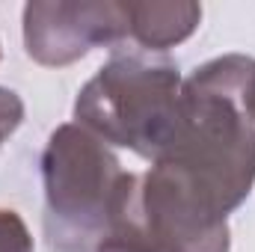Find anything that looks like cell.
Segmentation results:
<instances>
[{"label":"cell","instance_id":"cell-4","mask_svg":"<svg viewBox=\"0 0 255 252\" xmlns=\"http://www.w3.org/2000/svg\"><path fill=\"white\" fill-rule=\"evenodd\" d=\"M128 42L125 0H36L24 6V48L39 65L63 68L95 48Z\"/></svg>","mask_w":255,"mask_h":252},{"label":"cell","instance_id":"cell-2","mask_svg":"<svg viewBox=\"0 0 255 252\" xmlns=\"http://www.w3.org/2000/svg\"><path fill=\"white\" fill-rule=\"evenodd\" d=\"M181 86L178 65L163 54L116 51L77 92L74 122L154 163L175 133Z\"/></svg>","mask_w":255,"mask_h":252},{"label":"cell","instance_id":"cell-5","mask_svg":"<svg viewBox=\"0 0 255 252\" xmlns=\"http://www.w3.org/2000/svg\"><path fill=\"white\" fill-rule=\"evenodd\" d=\"M128 42L139 51L163 54L184 39H190L202 21V6L190 0H145V3H125Z\"/></svg>","mask_w":255,"mask_h":252},{"label":"cell","instance_id":"cell-7","mask_svg":"<svg viewBox=\"0 0 255 252\" xmlns=\"http://www.w3.org/2000/svg\"><path fill=\"white\" fill-rule=\"evenodd\" d=\"M21 119H24V101L18 98V92L0 86V145L15 133Z\"/></svg>","mask_w":255,"mask_h":252},{"label":"cell","instance_id":"cell-6","mask_svg":"<svg viewBox=\"0 0 255 252\" xmlns=\"http://www.w3.org/2000/svg\"><path fill=\"white\" fill-rule=\"evenodd\" d=\"M0 252H33L27 223L9 208H0Z\"/></svg>","mask_w":255,"mask_h":252},{"label":"cell","instance_id":"cell-3","mask_svg":"<svg viewBox=\"0 0 255 252\" xmlns=\"http://www.w3.org/2000/svg\"><path fill=\"white\" fill-rule=\"evenodd\" d=\"M133 172L95 133L60 125L42 151L45 238L54 252H95L107 238Z\"/></svg>","mask_w":255,"mask_h":252},{"label":"cell","instance_id":"cell-1","mask_svg":"<svg viewBox=\"0 0 255 252\" xmlns=\"http://www.w3.org/2000/svg\"><path fill=\"white\" fill-rule=\"evenodd\" d=\"M229 217L255 184V60L226 54L199 65L181 86L169 145L151 163Z\"/></svg>","mask_w":255,"mask_h":252}]
</instances>
